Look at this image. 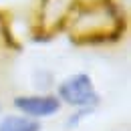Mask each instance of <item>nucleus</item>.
Listing matches in <instances>:
<instances>
[{"mask_svg": "<svg viewBox=\"0 0 131 131\" xmlns=\"http://www.w3.org/2000/svg\"><path fill=\"white\" fill-rule=\"evenodd\" d=\"M54 95L63 103V107L73 111L69 117L67 129L77 127L83 117L93 115L103 103V95L99 93L97 83L93 75L87 71H77L63 77L54 87Z\"/></svg>", "mask_w": 131, "mask_h": 131, "instance_id": "1", "label": "nucleus"}, {"mask_svg": "<svg viewBox=\"0 0 131 131\" xmlns=\"http://www.w3.org/2000/svg\"><path fill=\"white\" fill-rule=\"evenodd\" d=\"M12 111L24 115L34 121H47L52 117H59L65 109L54 91H34V93H18L10 101Z\"/></svg>", "mask_w": 131, "mask_h": 131, "instance_id": "2", "label": "nucleus"}, {"mask_svg": "<svg viewBox=\"0 0 131 131\" xmlns=\"http://www.w3.org/2000/svg\"><path fill=\"white\" fill-rule=\"evenodd\" d=\"M0 131H45V125L16 111H10L0 115Z\"/></svg>", "mask_w": 131, "mask_h": 131, "instance_id": "3", "label": "nucleus"}, {"mask_svg": "<svg viewBox=\"0 0 131 131\" xmlns=\"http://www.w3.org/2000/svg\"><path fill=\"white\" fill-rule=\"evenodd\" d=\"M18 50H20V45L16 42L14 34L10 30V22H8L6 14L0 10V61Z\"/></svg>", "mask_w": 131, "mask_h": 131, "instance_id": "4", "label": "nucleus"}, {"mask_svg": "<svg viewBox=\"0 0 131 131\" xmlns=\"http://www.w3.org/2000/svg\"><path fill=\"white\" fill-rule=\"evenodd\" d=\"M4 113V103H2V99H0V115Z\"/></svg>", "mask_w": 131, "mask_h": 131, "instance_id": "5", "label": "nucleus"}]
</instances>
